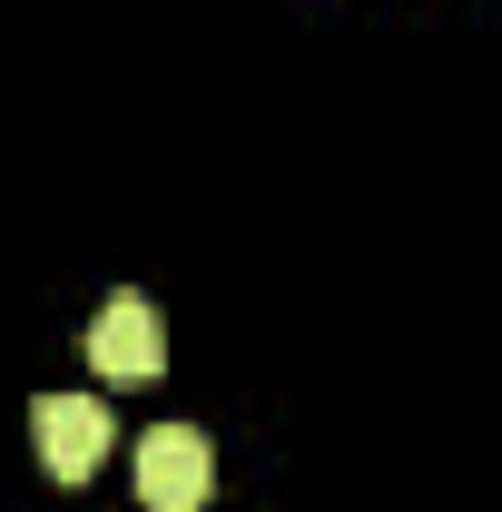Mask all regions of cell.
<instances>
[{
  "label": "cell",
  "mask_w": 502,
  "mask_h": 512,
  "mask_svg": "<svg viewBox=\"0 0 502 512\" xmlns=\"http://www.w3.org/2000/svg\"><path fill=\"white\" fill-rule=\"evenodd\" d=\"M30 444H40V463L60 483H89L109 463V404L99 394H40L30 404Z\"/></svg>",
  "instance_id": "2"
},
{
  "label": "cell",
  "mask_w": 502,
  "mask_h": 512,
  "mask_svg": "<svg viewBox=\"0 0 502 512\" xmlns=\"http://www.w3.org/2000/svg\"><path fill=\"white\" fill-rule=\"evenodd\" d=\"M217 493V453L197 424H158V434H138V503L148 512H197Z\"/></svg>",
  "instance_id": "1"
},
{
  "label": "cell",
  "mask_w": 502,
  "mask_h": 512,
  "mask_svg": "<svg viewBox=\"0 0 502 512\" xmlns=\"http://www.w3.org/2000/svg\"><path fill=\"white\" fill-rule=\"evenodd\" d=\"M89 365L119 384H148L158 365H168V335H158V306L148 296H109L99 316H89Z\"/></svg>",
  "instance_id": "3"
}]
</instances>
